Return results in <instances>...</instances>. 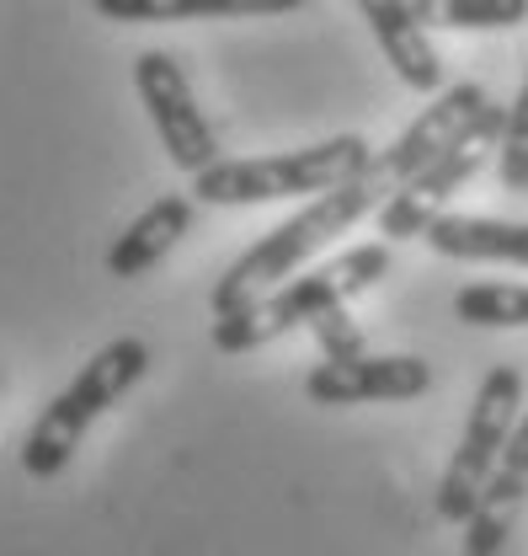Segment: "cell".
I'll return each mask as SVG.
<instances>
[{"instance_id":"cell-15","label":"cell","mask_w":528,"mask_h":556,"mask_svg":"<svg viewBox=\"0 0 528 556\" xmlns=\"http://www.w3.org/2000/svg\"><path fill=\"white\" fill-rule=\"evenodd\" d=\"M454 311L469 327H528L524 283H469L454 294Z\"/></svg>"},{"instance_id":"cell-10","label":"cell","mask_w":528,"mask_h":556,"mask_svg":"<svg viewBox=\"0 0 528 556\" xmlns=\"http://www.w3.org/2000/svg\"><path fill=\"white\" fill-rule=\"evenodd\" d=\"M352 5L363 11V22H369L385 65L400 75V86H411L422 97L443 86V60H438V49L427 38V22L416 16L411 0H352Z\"/></svg>"},{"instance_id":"cell-2","label":"cell","mask_w":528,"mask_h":556,"mask_svg":"<svg viewBox=\"0 0 528 556\" xmlns=\"http://www.w3.org/2000/svg\"><path fill=\"white\" fill-rule=\"evenodd\" d=\"M390 274V241H363L352 252H342L326 268H310V274H294L283 283H272L267 294H257L252 305L230 311V316H214V348L219 353H257V348L278 343L283 332L294 327H315L326 311L369 294L379 278Z\"/></svg>"},{"instance_id":"cell-17","label":"cell","mask_w":528,"mask_h":556,"mask_svg":"<svg viewBox=\"0 0 528 556\" xmlns=\"http://www.w3.org/2000/svg\"><path fill=\"white\" fill-rule=\"evenodd\" d=\"M310 332H315V343H321V353H326V358H358V353H369L363 332H358V321L347 316V305L326 311Z\"/></svg>"},{"instance_id":"cell-9","label":"cell","mask_w":528,"mask_h":556,"mask_svg":"<svg viewBox=\"0 0 528 556\" xmlns=\"http://www.w3.org/2000/svg\"><path fill=\"white\" fill-rule=\"evenodd\" d=\"M524 503H528V407L518 417V428H513V439H507L486 492H480L469 525H464V556H502Z\"/></svg>"},{"instance_id":"cell-1","label":"cell","mask_w":528,"mask_h":556,"mask_svg":"<svg viewBox=\"0 0 528 556\" xmlns=\"http://www.w3.org/2000/svg\"><path fill=\"white\" fill-rule=\"evenodd\" d=\"M390 199H396V182L369 161L363 177H352V182L331 188L321 199H310L299 214H288L283 225H272L267 236H257V247H246V252L224 268V278L214 283L208 311H214V316H230V311L252 305V300L267 294L272 283H283V278L299 274L315 252H326L336 236H347L358 219L379 214Z\"/></svg>"},{"instance_id":"cell-8","label":"cell","mask_w":528,"mask_h":556,"mask_svg":"<svg viewBox=\"0 0 528 556\" xmlns=\"http://www.w3.org/2000/svg\"><path fill=\"white\" fill-rule=\"evenodd\" d=\"M433 391V364L416 353H358L326 358L305 375L315 407H369V402H416Z\"/></svg>"},{"instance_id":"cell-5","label":"cell","mask_w":528,"mask_h":556,"mask_svg":"<svg viewBox=\"0 0 528 556\" xmlns=\"http://www.w3.org/2000/svg\"><path fill=\"white\" fill-rule=\"evenodd\" d=\"M518 417H524V369L518 364H497L480 380L475 402H469V422H464L460 444H454V455L443 466L438 497H433V508H438L443 525H460V530L469 525V514H475L480 492L491 482V471H497V460H502Z\"/></svg>"},{"instance_id":"cell-12","label":"cell","mask_w":528,"mask_h":556,"mask_svg":"<svg viewBox=\"0 0 528 556\" xmlns=\"http://www.w3.org/2000/svg\"><path fill=\"white\" fill-rule=\"evenodd\" d=\"M193 230V199L182 193H166L150 208H139L129 219V230L113 241L107 252V274L113 278H144L160 257H171V247Z\"/></svg>"},{"instance_id":"cell-4","label":"cell","mask_w":528,"mask_h":556,"mask_svg":"<svg viewBox=\"0 0 528 556\" xmlns=\"http://www.w3.org/2000/svg\"><path fill=\"white\" fill-rule=\"evenodd\" d=\"M144 375H150V343L144 338H113L107 348H96L86 358V369L27 428V439H22V471L38 477V482H54L75 460L86 428L107 407H118Z\"/></svg>"},{"instance_id":"cell-16","label":"cell","mask_w":528,"mask_h":556,"mask_svg":"<svg viewBox=\"0 0 528 556\" xmlns=\"http://www.w3.org/2000/svg\"><path fill=\"white\" fill-rule=\"evenodd\" d=\"M497 177L507 193H528V70L524 86L507 108V129H502V144H497Z\"/></svg>"},{"instance_id":"cell-6","label":"cell","mask_w":528,"mask_h":556,"mask_svg":"<svg viewBox=\"0 0 528 556\" xmlns=\"http://www.w3.org/2000/svg\"><path fill=\"white\" fill-rule=\"evenodd\" d=\"M502 129H507V108H486V118L460 139V144H449L422 177H411L405 188H400L390 204L379 208V236L385 241H422L427 236V225L443 214V204L460 193L464 182L486 166V155L502 144Z\"/></svg>"},{"instance_id":"cell-13","label":"cell","mask_w":528,"mask_h":556,"mask_svg":"<svg viewBox=\"0 0 528 556\" xmlns=\"http://www.w3.org/2000/svg\"><path fill=\"white\" fill-rule=\"evenodd\" d=\"M305 0H91L107 22H214V16H283Z\"/></svg>"},{"instance_id":"cell-14","label":"cell","mask_w":528,"mask_h":556,"mask_svg":"<svg viewBox=\"0 0 528 556\" xmlns=\"http://www.w3.org/2000/svg\"><path fill=\"white\" fill-rule=\"evenodd\" d=\"M427 27H454V33H502L528 22V0H411Z\"/></svg>"},{"instance_id":"cell-7","label":"cell","mask_w":528,"mask_h":556,"mask_svg":"<svg viewBox=\"0 0 528 556\" xmlns=\"http://www.w3.org/2000/svg\"><path fill=\"white\" fill-rule=\"evenodd\" d=\"M133 91H139V102H144V113H150V124L160 135V150L171 155L177 172L198 177V172H208L219 161V139L208 129V118L198 113V97H193L188 75H182V65L171 54L144 49L133 60Z\"/></svg>"},{"instance_id":"cell-3","label":"cell","mask_w":528,"mask_h":556,"mask_svg":"<svg viewBox=\"0 0 528 556\" xmlns=\"http://www.w3.org/2000/svg\"><path fill=\"white\" fill-rule=\"evenodd\" d=\"M374 161V144L363 135H331L305 150H283V155H235V161H214L208 172L193 177V193L203 204L246 208V204H278V199H321L331 188L363 177Z\"/></svg>"},{"instance_id":"cell-11","label":"cell","mask_w":528,"mask_h":556,"mask_svg":"<svg viewBox=\"0 0 528 556\" xmlns=\"http://www.w3.org/2000/svg\"><path fill=\"white\" fill-rule=\"evenodd\" d=\"M422 241L438 257H454V263H518V268H528V219L438 214Z\"/></svg>"}]
</instances>
